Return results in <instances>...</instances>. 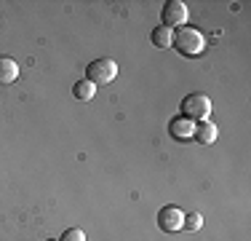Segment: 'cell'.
Here are the masks:
<instances>
[{
  "mask_svg": "<svg viewBox=\"0 0 251 241\" xmlns=\"http://www.w3.org/2000/svg\"><path fill=\"white\" fill-rule=\"evenodd\" d=\"M174 48L182 57H198L206 48V40L195 27H182L179 32H174Z\"/></svg>",
  "mask_w": 251,
  "mask_h": 241,
  "instance_id": "cell-1",
  "label": "cell"
},
{
  "mask_svg": "<svg viewBox=\"0 0 251 241\" xmlns=\"http://www.w3.org/2000/svg\"><path fill=\"white\" fill-rule=\"evenodd\" d=\"M211 110H214V105H211V99H208L206 94H187L182 99V116L190 118L193 123H198V120H208Z\"/></svg>",
  "mask_w": 251,
  "mask_h": 241,
  "instance_id": "cell-2",
  "label": "cell"
},
{
  "mask_svg": "<svg viewBox=\"0 0 251 241\" xmlns=\"http://www.w3.org/2000/svg\"><path fill=\"white\" fill-rule=\"evenodd\" d=\"M115 75H118V64L115 59H107V57L94 59L86 67V81H91L94 86H107V83L115 81Z\"/></svg>",
  "mask_w": 251,
  "mask_h": 241,
  "instance_id": "cell-3",
  "label": "cell"
},
{
  "mask_svg": "<svg viewBox=\"0 0 251 241\" xmlns=\"http://www.w3.org/2000/svg\"><path fill=\"white\" fill-rule=\"evenodd\" d=\"M160 19H163V27L174 30V27H184L187 24V5L182 0H169L160 11Z\"/></svg>",
  "mask_w": 251,
  "mask_h": 241,
  "instance_id": "cell-4",
  "label": "cell"
},
{
  "mask_svg": "<svg viewBox=\"0 0 251 241\" xmlns=\"http://www.w3.org/2000/svg\"><path fill=\"white\" fill-rule=\"evenodd\" d=\"M182 222H184V212L179 207H163L158 212V228L163 233H176L182 231Z\"/></svg>",
  "mask_w": 251,
  "mask_h": 241,
  "instance_id": "cell-5",
  "label": "cell"
},
{
  "mask_svg": "<svg viewBox=\"0 0 251 241\" xmlns=\"http://www.w3.org/2000/svg\"><path fill=\"white\" fill-rule=\"evenodd\" d=\"M169 134L179 142H187V140H193V134H195V123L184 116H176V118H171V123H169Z\"/></svg>",
  "mask_w": 251,
  "mask_h": 241,
  "instance_id": "cell-6",
  "label": "cell"
},
{
  "mask_svg": "<svg viewBox=\"0 0 251 241\" xmlns=\"http://www.w3.org/2000/svg\"><path fill=\"white\" fill-rule=\"evenodd\" d=\"M217 137H219L217 123H211V120H198V123H195V134H193L195 142H201V145H214V142H217Z\"/></svg>",
  "mask_w": 251,
  "mask_h": 241,
  "instance_id": "cell-7",
  "label": "cell"
},
{
  "mask_svg": "<svg viewBox=\"0 0 251 241\" xmlns=\"http://www.w3.org/2000/svg\"><path fill=\"white\" fill-rule=\"evenodd\" d=\"M16 78H19V64H16V59L11 57H0V83H14Z\"/></svg>",
  "mask_w": 251,
  "mask_h": 241,
  "instance_id": "cell-8",
  "label": "cell"
},
{
  "mask_svg": "<svg viewBox=\"0 0 251 241\" xmlns=\"http://www.w3.org/2000/svg\"><path fill=\"white\" fill-rule=\"evenodd\" d=\"M150 40H152V46L155 48H171L174 46V30H169V27H155L152 32H150Z\"/></svg>",
  "mask_w": 251,
  "mask_h": 241,
  "instance_id": "cell-9",
  "label": "cell"
},
{
  "mask_svg": "<svg viewBox=\"0 0 251 241\" xmlns=\"http://www.w3.org/2000/svg\"><path fill=\"white\" fill-rule=\"evenodd\" d=\"M73 94H75V99H80V102H88V99H94V94H97V86H94L91 81H77L75 86H73Z\"/></svg>",
  "mask_w": 251,
  "mask_h": 241,
  "instance_id": "cell-10",
  "label": "cell"
},
{
  "mask_svg": "<svg viewBox=\"0 0 251 241\" xmlns=\"http://www.w3.org/2000/svg\"><path fill=\"white\" fill-rule=\"evenodd\" d=\"M182 228L184 231H201L203 228V214H198V212H193V214H184V222H182Z\"/></svg>",
  "mask_w": 251,
  "mask_h": 241,
  "instance_id": "cell-11",
  "label": "cell"
},
{
  "mask_svg": "<svg viewBox=\"0 0 251 241\" xmlns=\"http://www.w3.org/2000/svg\"><path fill=\"white\" fill-rule=\"evenodd\" d=\"M59 241H86V233H83L80 228H67Z\"/></svg>",
  "mask_w": 251,
  "mask_h": 241,
  "instance_id": "cell-12",
  "label": "cell"
}]
</instances>
